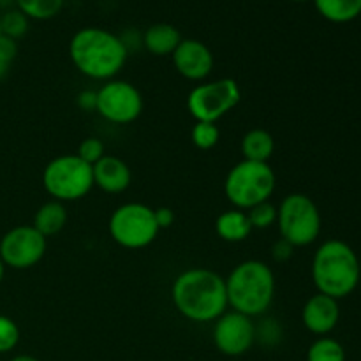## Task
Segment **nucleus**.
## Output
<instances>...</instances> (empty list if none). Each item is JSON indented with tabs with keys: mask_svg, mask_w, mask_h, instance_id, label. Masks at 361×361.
Masks as SVG:
<instances>
[{
	"mask_svg": "<svg viewBox=\"0 0 361 361\" xmlns=\"http://www.w3.org/2000/svg\"><path fill=\"white\" fill-rule=\"evenodd\" d=\"M171 300L176 312L192 323H215L228 310L226 279L208 268H189L175 279Z\"/></svg>",
	"mask_w": 361,
	"mask_h": 361,
	"instance_id": "f257e3e1",
	"label": "nucleus"
},
{
	"mask_svg": "<svg viewBox=\"0 0 361 361\" xmlns=\"http://www.w3.org/2000/svg\"><path fill=\"white\" fill-rule=\"evenodd\" d=\"M73 66L83 76L97 81L115 80L129 56L126 41L113 32L99 27L78 30L69 42Z\"/></svg>",
	"mask_w": 361,
	"mask_h": 361,
	"instance_id": "f03ea898",
	"label": "nucleus"
},
{
	"mask_svg": "<svg viewBox=\"0 0 361 361\" xmlns=\"http://www.w3.org/2000/svg\"><path fill=\"white\" fill-rule=\"evenodd\" d=\"M228 305L249 317L261 316L270 309L275 296V274L259 259L236 264L226 279Z\"/></svg>",
	"mask_w": 361,
	"mask_h": 361,
	"instance_id": "7ed1b4c3",
	"label": "nucleus"
},
{
	"mask_svg": "<svg viewBox=\"0 0 361 361\" xmlns=\"http://www.w3.org/2000/svg\"><path fill=\"white\" fill-rule=\"evenodd\" d=\"M312 281L321 295L345 298L360 282L358 256L348 243L328 240L314 254Z\"/></svg>",
	"mask_w": 361,
	"mask_h": 361,
	"instance_id": "20e7f679",
	"label": "nucleus"
},
{
	"mask_svg": "<svg viewBox=\"0 0 361 361\" xmlns=\"http://www.w3.org/2000/svg\"><path fill=\"white\" fill-rule=\"evenodd\" d=\"M277 176L268 162L240 161L229 169L224 180V194L236 210H250L256 204L270 201L275 192Z\"/></svg>",
	"mask_w": 361,
	"mask_h": 361,
	"instance_id": "39448f33",
	"label": "nucleus"
},
{
	"mask_svg": "<svg viewBox=\"0 0 361 361\" xmlns=\"http://www.w3.org/2000/svg\"><path fill=\"white\" fill-rule=\"evenodd\" d=\"M42 185L51 200L71 203L87 196L94 189V171L76 154L59 155L46 164Z\"/></svg>",
	"mask_w": 361,
	"mask_h": 361,
	"instance_id": "423d86ee",
	"label": "nucleus"
},
{
	"mask_svg": "<svg viewBox=\"0 0 361 361\" xmlns=\"http://www.w3.org/2000/svg\"><path fill=\"white\" fill-rule=\"evenodd\" d=\"M277 226L282 240L293 249L310 245L321 233L319 208L307 194H289L277 208Z\"/></svg>",
	"mask_w": 361,
	"mask_h": 361,
	"instance_id": "0eeeda50",
	"label": "nucleus"
},
{
	"mask_svg": "<svg viewBox=\"0 0 361 361\" xmlns=\"http://www.w3.org/2000/svg\"><path fill=\"white\" fill-rule=\"evenodd\" d=\"M113 242L129 250H140L150 245L159 235L154 208L143 203H126L115 208L108 222Z\"/></svg>",
	"mask_w": 361,
	"mask_h": 361,
	"instance_id": "6e6552de",
	"label": "nucleus"
},
{
	"mask_svg": "<svg viewBox=\"0 0 361 361\" xmlns=\"http://www.w3.org/2000/svg\"><path fill=\"white\" fill-rule=\"evenodd\" d=\"M242 101V90L236 80H222L200 83L187 95V109L196 122H214L228 115Z\"/></svg>",
	"mask_w": 361,
	"mask_h": 361,
	"instance_id": "1a4fd4ad",
	"label": "nucleus"
},
{
	"mask_svg": "<svg viewBox=\"0 0 361 361\" xmlns=\"http://www.w3.org/2000/svg\"><path fill=\"white\" fill-rule=\"evenodd\" d=\"M95 111L115 126H129L143 113V95L133 83L123 80H109L99 88Z\"/></svg>",
	"mask_w": 361,
	"mask_h": 361,
	"instance_id": "9d476101",
	"label": "nucleus"
},
{
	"mask_svg": "<svg viewBox=\"0 0 361 361\" xmlns=\"http://www.w3.org/2000/svg\"><path fill=\"white\" fill-rule=\"evenodd\" d=\"M48 238L34 226H16L9 229L0 240V257L4 264L13 270H28L44 257Z\"/></svg>",
	"mask_w": 361,
	"mask_h": 361,
	"instance_id": "9b49d317",
	"label": "nucleus"
},
{
	"mask_svg": "<svg viewBox=\"0 0 361 361\" xmlns=\"http://www.w3.org/2000/svg\"><path fill=\"white\" fill-rule=\"evenodd\" d=\"M257 337L252 317L236 310H226L214 326V344L226 356H242L254 345Z\"/></svg>",
	"mask_w": 361,
	"mask_h": 361,
	"instance_id": "f8f14e48",
	"label": "nucleus"
},
{
	"mask_svg": "<svg viewBox=\"0 0 361 361\" xmlns=\"http://www.w3.org/2000/svg\"><path fill=\"white\" fill-rule=\"evenodd\" d=\"M176 73L189 81H204L214 71V53L200 39H182L171 55Z\"/></svg>",
	"mask_w": 361,
	"mask_h": 361,
	"instance_id": "ddd939ff",
	"label": "nucleus"
},
{
	"mask_svg": "<svg viewBox=\"0 0 361 361\" xmlns=\"http://www.w3.org/2000/svg\"><path fill=\"white\" fill-rule=\"evenodd\" d=\"M341 317V309L338 302L335 298H330L326 295H314L312 298L307 300L302 310L303 326L314 335H328L338 323Z\"/></svg>",
	"mask_w": 361,
	"mask_h": 361,
	"instance_id": "4468645a",
	"label": "nucleus"
},
{
	"mask_svg": "<svg viewBox=\"0 0 361 361\" xmlns=\"http://www.w3.org/2000/svg\"><path fill=\"white\" fill-rule=\"evenodd\" d=\"M94 185L106 194H122L133 182V173L127 162L116 155L106 154L97 164L92 166Z\"/></svg>",
	"mask_w": 361,
	"mask_h": 361,
	"instance_id": "2eb2a0df",
	"label": "nucleus"
},
{
	"mask_svg": "<svg viewBox=\"0 0 361 361\" xmlns=\"http://www.w3.org/2000/svg\"><path fill=\"white\" fill-rule=\"evenodd\" d=\"M182 34L171 23H154L145 30L143 46L155 56H171L182 42Z\"/></svg>",
	"mask_w": 361,
	"mask_h": 361,
	"instance_id": "dca6fc26",
	"label": "nucleus"
},
{
	"mask_svg": "<svg viewBox=\"0 0 361 361\" xmlns=\"http://www.w3.org/2000/svg\"><path fill=\"white\" fill-rule=\"evenodd\" d=\"M252 224L249 221V215L243 210H228L221 214L215 221V233L221 240L229 243H238L249 238L252 233Z\"/></svg>",
	"mask_w": 361,
	"mask_h": 361,
	"instance_id": "f3484780",
	"label": "nucleus"
},
{
	"mask_svg": "<svg viewBox=\"0 0 361 361\" xmlns=\"http://www.w3.org/2000/svg\"><path fill=\"white\" fill-rule=\"evenodd\" d=\"M67 217H69V215H67L66 204L60 203V201L51 200L37 208L32 226H34L44 238H49V236L59 235V233L66 228Z\"/></svg>",
	"mask_w": 361,
	"mask_h": 361,
	"instance_id": "a211bd4d",
	"label": "nucleus"
},
{
	"mask_svg": "<svg viewBox=\"0 0 361 361\" xmlns=\"http://www.w3.org/2000/svg\"><path fill=\"white\" fill-rule=\"evenodd\" d=\"M242 155L245 161L254 162H268L275 152V140L268 130L259 129H250L242 137Z\"/></svg>",
	"mask_w": 361,
	"mask_h": 361,
	"instance_id": "6ab92c4d",
	"label": "nucleus"
},
{
	"mask_svg": "<svg viewBox=\"0 0 361 361\" xmlns=\"http://www.w3.org/2000/svg\"><path fill=\"white\" fill-rule=\"evenodd\" d=\"M314 6L331 23H348L361 14V0H314Z\"/></svg>",
	"mask_w": 361,
	"mask_h": 361,
	"instance_id": "aec40b11",
	"label": "nucleus"
},
{
	"mask_svg": "<svg viewBox=\"0 0 361 361\" xmlns=\"http://www.w3.org/2000/svg\"><path fill=\"white\" fill-rule=\"evenodd\" d=\"M66 0H14L16 9H20L28 20H51L62 11Z\"/></svg>",
	"mask_w": 361,
	"mask_h": 361,
	"instance_id": "412c9836",
	"label": "nucleus"
},
{
	"mask_svg": "<svg viewBox=\"0 0 361 361\" xmlns=\"http://www.w3.org/2000/svg\"><path fill=\"white\" fill-rule=\"evenodd\" d=\"M307 361H345V351L335 338L321 337L307 351Z\"/></svg>",
	"mask_w": 361,
	"mask_h": 361,
	"instance_id": "4be33fe9",
	"label": "nucleus"
},
{
	"mask_svg": "<svg viewBox=\"0 0 361 361\" xmlns=\"http://www.w3.org/2000/svg\"><path fill=\"white\" fill-rule=\"evenodd\" d=\"M28 21L30 20L20 9H9L0 14V30L4 37L18 41L28 32Z\"/></svg>",
	"mask_w": 361,
	"mask_h": 361,
	"instance_id": "5701e85b",
	"label": "nucleus"
},
{
	"mask_svg": "<svg viewBox=\"0 0 361 361\" xmlns=\"http://www.w3.org/2000/svg\"><path fill=\"white\" fill-rule=\"evenodd\" d=\"M190 140L200 150H212L221 140V129L214 122H196L190 130Z\"/></svg>",
	"mask_w": 361,
	"mask_h": 361,
	"instance_id": "b1692460",
	"label": "nucleus"
},
{
	"mask_svg": "<svg viewBox=\"0 0 361 361\" xmlns=\"http://www.w3.org/2000/svg\"><path fill=\"white\" fill-rule=\"evenodd\" d=\"M247 215H249L252 229H268L277 224V207L271 201L256 204L250 210H247Z\"/></svg>",
	"mask_w": 361,
	"mask_h": 361,
	"instance_id": "393cba45",
	"label": "nucleus"
},
{
	"mask_svg": "<svg viewBox=\"0 0 361 361\" xmlns=\"http://www.w3.org/2000/svg\"><path fill=\"white\" fill-rule=\"evenodd\" d=\"M20 342V328L11 317L0 316V355L13 351Z\"/></svg>",
	"mask_w": 361,
	"mask_h": 361,
	"instance_id": "a878e982",
	"label": "nucleus"
},
{
	"mask_svg": "<svg viewBox=\"0 0 361 361\" xmlns=\"http://www.w3.org/2000/svg\"><path fill=\"white\" fill-rule=\"evenodd\" d=\"M76 155L80 159H83L87 164H97V162L106 155L104 143H102L99 137H85L80 143V147H78Z\"/></svg>",
	"mask_w": 361,
	"mask_h": 361,
	"instance_id": "bb28decb",
	"label": "nucleus"
},
{
	"mask_svg": "<svg viewBox=\"0 0 361 361\" xmlns=\"http://www.w3.org/2000/svg\"><path fill=\"white\" fill-rule=\"evenodd\" d=\"M16 55H18L16 41L0 35V81L7 76V73H9Z\"/></svg>",
	"mask_w": 361,
	"mask_h": 361,
	"instance_id": "cd10ccee",
	"label": "nucleus"
},
{
	"mask_svg": "<svg viewBox=\"0 0 361 361\" xmlns=\"http://www.w3.org/2000/svg\"><path fill=\"white\" fill-rule=\"evenodd\" d=\"M155 214V221H157L159 229H168L171 228L173 222H175V212L168 207H161V208H154Z\"/></svg>",
	"mask_w": 361,
	"mask_h": 361,
	"instance_id": "c85d7f7f",
	"label": "nucleus"
},
{
	"mask_svg": "<svg viewBox=\"0 0 361 361\" xmlns=\"http://www.w3.org/2000/svg\"><path fill=\"white\" fill-rule=\"evenodd\" d=\"M95 104H97V94L95 90H83L78 95V106L85 111H95Z\"/></svg>",
	"mask_w": 361,
	"mask_h": 361,
	"instance_id": "c756f323",
	"label": "nucleus"
},
{
	"mask_svg": "<svg viewBox=\"0 0 361 361\" xmlns=\"http://www.w3.org/2000/svg\"><path fill=\"white\" fill-rule=\"evenodd\" d=\"M9 361H41V360L35 358V356H30V355H20V356H14V358Z\"/></svg>",
	"mask_w": 361,
	"mask_h": 361,
	"instance_id": "7c9ffc66",
	"label": "nucleus"
},
{
	"mask_svg": "<svg viewBox=\"0 0 361 361\" xmlns=\"http://www.w3.org/2000/svg\"><path fill=\"white\" fill-rule=\"evenodd\" d=\"M4 274H6V264H4L2 257H0V282L4 281Z\"/></svg>",
	"mask_w": 361,
	"mask_h": 361,
	"instance_id": "2f4dec72",
	"label": "nucleus"
},
{
	"mask_svg": "<svg viewBox=\"0 0 361 361\" xmlns=\"http://www.w3.org/2000/svg\"><path fill=\"white\" fill-rule=\"evenodd\" d=\"M293 2H309V0H293Z\"/></svg>",
	"mask_w": 361,
	"mask_h": 361,
	"instance_id": "473e14b6",
	"label": "nucleus"
},
{
	"mask_svg": "<svg viewBox=\"0 0 361 361\" xmlns=\"http://www.w3.org/2000/svg\"><path fill=\"white\" fill-rule=\"evenodd\" d=\"M0 35H2V30H0Z\"/></svg>",
	"mask_w": 361,
	"mask_h": 361,
	"instance_id": "72a5a7b5",
	"label": "nucleus"
}]
</instances>
